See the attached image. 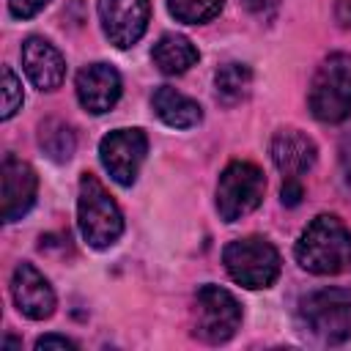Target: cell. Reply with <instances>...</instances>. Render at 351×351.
Wrapping results in <instances>:
<instances>
[{
  "mask_svg": "<svg viewBox=\"0 0 351 351\" xmlns=\"http://www.w3.org/2000/svg\"><path fill=\"white\" fill-rule=\"evenodd\" d=\"M293 255L310 274H340L351 266V230L335 214H318L302 230Z\"/></svg>",
  "mask_w": 351,
  "mask_h": 351,
  "instance_id": "1",
  "label": "cell"
},
{
  "mask_svg": "<svg viewBox=\"0 0 351 351\" xmlns=\"http://www.w3.org/2000/svg\"><path fill=\"white\" fill-rule=\"evenodd\" d=\"M77 225L82 239L93 250L112 247L123 233V214L112 195L93 173H82L80 178V197H77Z\"/></svg>",
  "mask_w": 351,
  "mask_h": 351,
  "instance_id": "2",
  "label": "cell"
},
{
  "mask_svg": "<svg viewBox=\"0 0 351 351\" xmlns=\"http://www.w3.org/2000/svg\"><path fill=\"white\" fill-rule=\"evenodd\" d=\"M299 326L310 337L326 346H340L351 340V291L321 288L299 302Z\"/></svg>",
  "mask_w": 351,
  "mask_h": 351,
  "instance_id": "3",
  "label": "cell"
},
{
  "mask_svg": "<svg viewBox=\"0 0 351 351\" xmlns=\"http://www.w3.org/2000/svg\"><path fill=\"white\" fill-rule=\"evenodd\" d=\"M307 104L321 123H343L351 118V55L335 52L321 60L313 74Z\"/></svg>",
  "mask_w": 351,
  "mask_h": 351,
  "instance_id": "4",
  "label": "cell"
},
{
  "mask_svg": "<svg viewBox=\"0 0 351 351\" xmlns=\"http://www.w3.org/2000/svg\"><path fill=\"white\" fill-rule=\"evenodd\" d=\"M222 263L228 277L250 291H261L277 282L282 261L277 247L263 236H244L233 239L222 250Z\"/></svg>",
  "mask_w": 351,
  "mask_h": 351,
  "instance_id": "5",
  "label": "cell"
},
{
  "mask_svg": "<svg viewBox=\"0 0 351 351\" xmlns=\"http://www.w3.org/2000/svg\"><path fill=\"white\" fill-rule=\"evenodd\" d=\"M241 326L239 299L219 285H200L192 304V335L203 343L219 346L228 343Z\"/></svg>",
  "mask_w": 351,
  "mask_h": 351,
  "instance_id": "6",
  "label": "cell"
},
{
  "mask_svg": "<svg viewBox=\"0 0 351 351\" xmlns=\"http://www.w3.org/2000/svg\"><path fill=\"white\" fill-rule=\"evenodd\" d=\"M266 192V176L252 162H230L217 181V211L225 222H236L255 211Z\"/></svg>",
  "mask_w": 351,
  "mask_h": 351,
  "instance_id": "7",
  "label": "cell"
},
{
  "mask_svg": "<svg viewBox=\"0 0 351 351\" xmlns=\"http://www.w3.org/2000/svg\"><path fill=\"white\" fill-rule=\"evenodd\" d=\"M148 154V137L143 129H112L99 143V159L101 167L110 173V178L118 186H132L137 181V173L143 167V159Z\"/></svg>",
  "mask_w": 351,
  "mask_h": 351,
  "instance_id": "8",
  "label": "cell"
},
{
  "mask_svg": "<svg viewBox=\"0 0 351 351\" xmlns=\"http://www.w3.org/2000/svg\"><path fill=\"white\" fill-rule=\"evenodd\" d=\"M151 19L148 0H99V22L112 47H134Z\"/></svg>",
  "mask_w": 351,
  "mask_h": 351,
  "instance_id": "9",
  "label": "cell"
},
{
  "mask_svg": "<svg viewBox=\"0 0 351 351\" xmlns=\"http://www.w3.org/2000/svg\"><path fill=\"white\" fill-rule=\"evenodd\" d=\"M36 192H38V176L36 170L16 159L14 154H8L0 165V195H3V222H16L22 219L33 203H36Z\"/></svg>",
  "mask_w": 351,
  "mask_h": 351,
  "instance_id": "10",
  "label": "cell"
},
{
  "mask_svg": "<svg viewBox=\"0 0 351 351\" xmlns=\"http://www.w3.org/2000/svg\"><path fill=\"white\" fill-rule=\"evenodd\" d=\"M11 299L16 310L30 318V321H44L55 313V291L49 280L33 266V263H19L11 274Z\"/></svg>",
  "mask_w": 351,
  "mask_h": 351,
  "instance_id": "11",
  "label": "cell"
},
{
  "mask_svg": "<svg viewBox=\"0 0 351 351\" xmlns=\"http://www.w3.org/2000/svg\"><path fill=\"white\" fill-rule=\"evenodd\" d=\"M74 90H77V101L82 104V110L93 115H104L118 104L123 85H121V74L115 71V66L90 63L80 69L74 80Z\"/></svg>",
  "mask_w": 351,
  "mask_h": 351,
  "instance_id": "12",
  "label": "cell"
},
{
  "mask_svg": "<svg viewBox=\"0 0 351 351\" xmlns=\"http://www.w3.org/2000/svg\"><path fill=\"white\" fill-rule=\"evenodd\" d=\"M22 69L38 90H55L66 80V58L44 36H30L22 44Z\"/></svg>",
  "mask_w": 351,
  "mask_h": 351,
  "instance_id": "13",
  "label": "cell"
},
{
  "mask_svg": "<svg viewBox=\"0 0 351 351\" xmlns=\"http://www.w3.org/2000/svg\"><path fill=\"white\" fill-rule=\"evenodd\" d=\"M271 162L285 178H299L315 167L318 148L299 129H280L271 137Z\"/></svg>",
  "mask_w": 351,
  "mask_h": 351,
  "instance_id": "14",
  "label": "cell"
},
{
  "mask_svg": "<svg viewBox=\"0 0 351 351\" xmlns=\"http://www.w3.org/2000/svg\"><path fill=\"white\" fill-rule=\"evenodd\" d=\"M154 112L162 123L173 126V129H192L203 121V110L195 99H189L186 93L170 88V85H159L151 96Z\"/></svg>",
  "mask_w": 351,
  "mask_h": 351,
  "instance_id": "15",
  "label": "cell"
},
{
  "mask_svg": "<svg viewBox=\"0 0 351 351\" xmlns=\"http://www.w3.org/2000/svg\"><path fill=\"white\" fill-rule=\"evenodd\" d=\"M151 60H154V66L162 74H170L173 77V74H184L186 69H192L200 60V52H197V47L186 36H181V33H165L154 44Z\"/></svg>",
  "mask_w": 351,
  "mask_h": 351,
  "instance_id": "16",
  "label": "cell"
},
{
  "mask_svg": "<svg viewBox=\"0 0 351 351\" xmlns=\"http://www.w3.org/2000/svg\"><path fill=\"white\" fill-rule=\"evenodd\" d=\"M214 88H217V99L228 107L239 104L241 99H247L250 88H252V69L247 63H225L217 69L214 74Z\"/></svg>",
  "mask_w": 351,
  "mask_h": 351,
  "instance_id": "17",
  "label": "cell"
},
{
  "mask_svg": "<svg viewBox=\"0 0 351 351\" xmlns=\"http://www.w3.org/2000/svg\"><path fill=\"white\" fill-rule=\"evenodd\" d=\"M38 145L52 162H69L77 148V134L66 121L47 118L38 126Z\"/></svg>",
  "mask_w": 351,
  "mask_h": 351,
  "instance_id": "18",
  "label": "cell"
},
{
  "mask_svg": "<svg viewBox=\"0 0 351 351\" xmlns=\"http://www.w3.org/2000/svg\"><path fill=\"white\" fill-rule=\"evenodd\" d=\"M167 11L176 22L206 25L222 11V0H167Z\"/></svg>",
  "mask_w": 351,
  "mask_h": 351,
  "instance_id": "19",
  "label": "cell"
},
{
  "mask_svg": "<svg viewBox=\"0 0 351 351\" xmlns=\"http://www.w3.org/2000/svg\"><path fill=\"white\" fill-rule=\"evenodd\" d=\"M22 101H25V93H22L19 77L11 71V66H3V112H0V118L3 121L14 118L16 110L22 107Z\"/></svg>",
  "mask_w": 351,
  "mask_h": 351,
  "instance_id": "20",
  "label": "cell"
},
{
  "mask_svg": "<svg viewBox=\"0 0 351 351\" xmlns=\"http://www.w3.org/2000/svg\"><path fill=\"white\" fill-rule=\"evenodd\" d=\"M49 5V0H8V11L14 19H30L38 11H44Z\"/></svg>",
  "mask_w": 351,
  "mask_h": 351,
  "instance_id": "21",
  "label": "cell"
},
{
  "mask_svg": "<svg viewBox=\"0 0 351 351\" xmlns=\"http://www.w3.org/2000/svg\"><path fill=\"white\" fill-rule=\"evenodd\" d=\"M49 348H58V351H74L77 343L63 337V335H44L36 340V351H49Z\"/></svg>",
  "mask_w": 351,
  "mask_h": 351,
  "instance_id": "22",
  "label": "cell"
},
{
  "mask_svg": "<svg viewBox=\"0 0 351 351\" xmlns=\"http://www.w3.org/2000/svg\"><path fill=\"white\" fill-rule=\"evenodd\" d=\"M241 3L250 14H255L261 19H271L274 11H277V0H241Z\"/></svg>",
  "mask_w": 351,
  "mask_h": 351,
  "instance_id": "23",
  "label": "cell"
},
{
  "mask_svg": "<svg viewBox=\"0 0 351 351\" xmlns=\"http://www.w3.org/2000/svg\"><path fill=\"white\" fill-rule=\"evenodd\" d=\"M282 203L285 206H299V200H302V195H304V189H302V184H299V178H285V184H282Z\"/></svg>",
  "mask_w": 351,
  "mask_h": 351,
  "instance_id": "24",
  "label": "cell"
},
{
  "mask_svg": "<svg viewBox=\"0 0 351 351\" xmlns=\"http://www.w3.org/2000/svg\"><path fill=\"white\" fill-rule=\"evenodd\" d=\"M340 162H343V173H346V184L351 186V134L343 140V148H340Z\"/></svg>",
  "mask_w": 351,
  "mask_h": 351,
  "instance_id": "25",
  "label": "cell"
},
{
  "mask_svg": "<svg viewBox=\"0 0 351 351\" xmlns=\"http://www.w3.org/2000/svg\"><path fill=\"white\" fill-rule=\"evenodd\" d=\"M335 16L343 27H351V0H340L337 8H335Z\"/></svg>",
  "mask_w": 351,
  "mask_h": 351,
  "instance_id": "26",
  "label": "cell"
}]
</instances>
